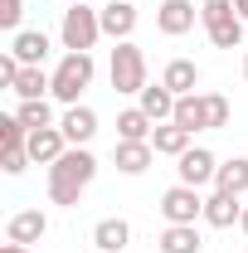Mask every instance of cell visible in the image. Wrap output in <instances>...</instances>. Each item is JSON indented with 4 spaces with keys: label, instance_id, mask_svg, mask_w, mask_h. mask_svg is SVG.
<instances>
[{
    "label": "cell",
    "instance_id": "cell-1",
    "mask_svg": "<svg viewBox=\"0 0 248 253\" xmlns=\"http://www.w3.org/2000/svg\"><path fill=\"white\" fill-rule=\"evenodd\" d=\"M97 175V156L88 146H68L54 166H49V200L63 205V210H73L78 200H83V190L93 185Z\"/></svg>",
    "mask_w": 248,
    "mask_h": 253
},
{
    "label": "cell",
    "instance_id": "cell-2",
    "mask_svg": "<svg viewBox=\"0 0 248 253\" xmlns=\"http://www.w3.org/2000/svg\"><path fill=\"white\" fill-rule=\"evenodd\" d=\"M200 25H205L214 49H239L244 44V20H239L234 0H205L200 5Z\"/></svg>",
    "mask_w": 248,
    "mask_h": 253
},
{
    "label": "cell",
    "instance_id": "cell-3",
    "mask_svg": "<svg viewBox=\"0 0 248 253\" xmlns=\"http://www.w3.org/2000/svg\"><path fill=\"white\" fill-rule=\"evenodd\" d=\"M93 73H97L93 54H63L59 68H54V97L63 107H73L83 97V88H93Z\"/></svg>",
    "mask_w": 248,
    "mask_h": 253
},
{
    "label": "cell",
    "instance_id": "cell-4",
    "mask_svg": "<svg viewBox=\"0 0 248 253\" xmlns=\"http://www.w3.org/2000/svg\"><path fill=\"white\" fill-rule=\"evenodd\" d=\"M59 39L68 54H88L97 39H102V20H97L93 5H68L63 10V25H59Z\"/></svg>",
    "mask_w": 248,
    "mask_h": 253
},
{
    "label": "cell",
    "instance_id": "cell-5",
    "mask_svg": "<svg viewBox=\"0 0 248 253\" xmlns=\"http://www.w3.org/2000/svg\"><path fill=\"white\" fill-rule=\"evenodd\" d=\"M107 78H112V88H117V93H141V88H146V54H141L131 39H122V44L112 49Z\"/></svg>",
    "mask_w": 248,
    "mask_h": 253
},
{
    "label": "cell",
    "instance_id": "cell-6",
    "mask_svg": "<svg viewBox=\"0 0 248 253\" xmlns=\"http://www.w3.org/2000/svg\"><path fill=\"white\" fill-rule=\"evenodd\" d=\"M161 214H165V224H195L205 219V200L195 185H170L161 195Z\"/></svg>",
    "mask_w": 248,
    "mask_h": 253
},
{
    "label": "cell",
    "instance_id": "cell-7",
    "mask_svg": "<svg viewBox=\"0 0 248 253\" xmlns=\"http://www.w3.org/2000/svg\"><path fill=\"white\" fill-rule=\"evenodd\" d=\"M175 170H180V185H209V180H214L219 175V156L214 151H205V146H190L185 156L175 161Z\"/></svg>",
    "mask_w": 248,
    "mask_h": 253
},
{
    "label": "cell",
    "instance_id": "cell-8",
    "mask_svg": "<svg viewBox=\"0 0 248 253\" xmlns=\"http://www.w3.org/2000/svg\"><path fill=\"white\" fill-rule=\"evenodd\" d=\"M195 20H200V10H195L190 0H161V10H156V30L170 34V39L190 34V30H195Z\"/></svg>",
    "mask_w": 248,
    "mask_h": 253
},
{
    "label": "cell",
    "instance_id": "cell-9",
    "mask_svg": "<svg viewBox=\"0 0 248 253\" xmlns=\"http://www.w3.org/2000/svg\"><path fill=\"white\" fill-rule=\"evenodd\" d=\"M59 131L68 136V146H88V141L97 136V112H93V107H83V102H73V107H63Z\"/></svg>",
    "mask_w": 248,
    "mask_h": 253
},
{
    "label": "cell",
    "instance_id": "cell-10",
    "mask_svg": "<svg viewBox=\"0 0 248 253\" xmlns=\"http://www.w3.org/2000/svg\"><path fill=\"white\" fill-rule=\"evenodd\" d=\"M10 54L25 63V68H44V59L54 54V44H49L44 30H20V34H10Z\"/></svg>",
    "mask_w": 248,
    "mask_h": 253
},
{
    "label": "cell",
    "instance_id": "cell-11",
    "mask_svg": "<svg viewBox=\"0 0 248 253\" xmlns=\"http://www.w3.org/2000/svg\"><path fill=\"white\" fill-rule=\"evenodd\" d=\"M97 20H102V34L107 39H131V30H136V5L131 0H107L102 10H97Z\"/></svg>",
    "mask_w": 248,
    "mask_h": 253
},
{
    "label": "cell",
    "instance_id": "cell-12",
    "mask_svg": "<svg viewBox=\"0 0 248 253\" xmlns=\"http://www.w3.org/2000/svg\"><path fill=\"white\" fill-rule=\"evenodd\" d=\"M49 234V219H44V210H20V214H10V224H5V239L10 244H39Z\"/></svg>",
    "mask_w": 248,
    "mask_h": 253
},
{
    "label": "cell",
    "instance_id": "cell-13",
    "mask_svg": "<svg viewBox=\"0 0 248 253\" xmlns=\"http://www.w3.org/2000/svg\"><path fill=\"white\" fill-rule=\"evenodd\" d=\"M112 161H117L122 175H146L151 161H156V146L151 141H117V146H112Z\"/></svg>",
    "mask_w": 248,
    "mask_h": 253
},
{
    "label": "cell",
    "instance_id": "cell-14",
    "mask_svg": "<svg viewBox=\"0 0 248 253\" xmlns=\"http://www.w3.org/2000/svg\"><path fill=\"white\" fill-rule=\"evenodd\" d=\"M63 151H68V136H63L59 126H39V131H30V161H34V166H54Z\"/></svg>",
    "mask_w": 248,
    "mask_h": 253
},
{
    "label": "cell",
    "instance_id": "cell-15",
    "mask_svg": "<svg viewBox=\"0 0 248 253\" xmlns=\"http://www.w3.org/2000/svg\"><path fill=\"white\" fill-rule=\"evenodd\" d=\"M239 219H244V205H239V195H224V190H214V195L205 200V224H209V229H234Z\"/></svg>",
    "mask_w": 248,
    "mask_h": 253
},
{
    "label": "cell",
    "instance_id": "cell-16",
    "mask_svg": "<svg viewBox=\"0 0 248 253\" xmlns=\"http://www.w3.org/2000/svg\"><path fill=\"white\" fill-rule=\"evenodd\" d=\"M141 102H136V107H141V112H146V117H151L156 126L161 122H170V117H175V93H170V88H165V83H146V88H141Z\"/></svg>",
    "mask_w": 248,
    "mask_h": 253
},
{
    "label": "cell",
    "instance_id": "cell-17",
    "mask_svg": "<svg viewBox=\"0 0 248 253\" xmlns=\"http://www.w3.org/2000/svg\"><path fill=\"white\" fill-rule=\"evenodd\" d=\"M156 249H161V253H200V249H205V239H200L195 224H165L161 239H156Z\"/></svg>",
    "mask_w": 248,
    "mask_h": 253
},
{
    "label": "cell",
    "instance_id": "cell-18",
    "mask_svg": "<svg viewBox=\"0 0 248 253\" xmlns=\"http://www.w3.org/2000/svg\"><path fill=\"white\" fill-rule=\"evenodd\" d=\"M93 244H97V253H122L131 244V224L126 219H97L93 224Z\"/></svg>",
    "mask_w": 248,
    "mask_h": 253
},
{
    "label": "cell",
    "instance_id": "cell-19",
    "mask_svg": "<svg viewBox=\"0 0 248 253\" xmlns=\"http://www.w3.org/2000/svg\"><path fill=\"white\" fill-rule=\"evenodd\" d=\"M161 83H165L175 97L195 93V88H200V68H195V59H170V63H165V73H161Z\"/></svg>",
    "mask_w": 248,
    "mask_h": 253
},
{
    "label": "cell",
    "instance_id": "cell-20",
    "mask_svg": "<svg viewBox=\"0 0 248 253\" xmlns=\"http://www.w3.org/2000/svg\"><path fill=\"white\" fill-rule=\"evenodd\" d=\"M151 146H156V156H175V161H180L190 151V131H185V126H175V122H161L151 131Z\"/></svg>",
    "mask_w": 248,
    "mask_h": 253
},
{
    "label": "cell",
    "instance_id": "cell-21",
    "mask_svg": "<svg viewBox=\"0 0 248 253\" xmlns=\"http://www.w3.org/2000/svg\"><path fill=\"white\" fill-rule=\"evenodd\" d=\"M214 190H224V195H248V156H234V161H219V175H214Z\"/></svg>",
    "mask_w": 248,
    "mask_h": 253
},
{
    "label": "cell",
    "instance_id": "cell-22",
    "mask_svg": "<svg viewBox=\"0 0 248 253\" xmlns=\"http://www.w3.org/2000/svg\"><path fill=\"white\" fill-rule=\"evenodd\" d=\"M10 93L20 97V102H34V97L54 93V73H44V68H20V78H15Z\"/></svg>",
    "mask_w": 248,
    "mask_h": 253
},
{
    "label": "cell",
    "instance_id": "cell-23",
    "mask_svg": "<svg viewBox=\"0 0 248 253\" xmlns=\"http://www.w3.org/2000/svg\"><path fill=\"white\" fill-rule=\"evenodd\" d=\"M175 126H185L190 136L195 131H205V93H185V97H175V117H170Z\"/></svg>",
    "mask_w": 248,
    "mask_h": 253
},
{
    "label": "cell",
    "instance_id": "cell-24",
    "mask_svg": "<svg viewBox=\"0 0 248 253\" xmlns=\"http://www.w3.org/2000/svg\"><path fill=\"white\" fill-rule=\"evenodd\" d=\"M156 122L141 112V107H126L122 117H117V141H151Z\"/></svg>",
    "mask_w": 248,
    "mask_h": 253
},
{
    "label": "cell",
    "instance_id": "cell-25",
    "mask_svg": "<svg viewBox=\"0 0 248 253\" xmlns=\"http://www.w3.org/2000/svg\"><path fill=\"white\" fill-rule=\"evenodd\" d=\"M15 117L30 126V131H39V126H59L54 122V107H49V97H34V102H20L15 107Z\"/></svg>",
    "mask_w": 248,
    "mask_h": 253
},
{
    "label": "cell",
    "instance_id": "cell-26",
    "mask_svg": "<svg viewBox=\"0 0 248 253\" xmlns=\"http://www.w3.org/2000/svg\"><path fill=\"white\" fill-rule=\"evenodd\" d=\"M229 97L224 93H205V131H224L229 126Z\"/></svg>",
    "mask_w": 248,
    "mask_h": 253
},
{
    "label": "cell",
    "instance_id": "cell-27",
    "mask_svg": "<svg viewBox=\"0 0 248 253\" xmlns=\"http://www.w3.org/2000/svg\"><path fill=\"white\" fill-rule=\"evenodd\" d=\"M20 15H25V0H0V30L20 34Z\"/></svg>",
    "mask_w": 248,
    "mask_h": 253
},
{
    "label": "cell",
    "instance_id": "cell-28",
    "mask_svg": "<svg viewBox=\"0 0 248 253\" xmlns=\"http://www.w3.org/2000/svg\"><path fill=\"white\" fill-rule=\"evenodd\" d=\"M0 170L5 175H25L30 170V151H0Z\"/></svg>",
    "mask_w": 248,
    "mask_h": 253
},
{
    "label": "cell",
    "instance_id": "cell-29",
    "mask_svg": "<svg viewBox=\"0 0 248 253\" xmlns=\"http://www.w3.org/2000/svg\"><path fill=\"white\" fill-rule=\"evenodd\" d=\"M20 68H25V63H20L15 54H10V49H5V54H0V83H5V88H15V78H20Z\"/></svg>",
    "mask_w": 248,
    "mask_h": 253
},
{
    "label": "cell",
    "instance_id": "cell-30",
    "mask_svg": "<svg viewBox=\"0 0 248 253\" xmlns=\"http://www.w3.org/2000/svg\"><path fill=\"white\" fill-rule=\"evenodd\" d=\"M234 10H239V20L248 25V0H234Z\"/></svg>",
    "mask_w": 248,
    "mask_h": 253
},
{
    "label": "cell",
    "instance_id": "cell-31",
    "mask_svg": "<svg viewBox=\"0 0 248 253\" xmlns=\"http://www.w3.org/2000/svg\"><path fill=\"white\" fill-rule=\"evenodd\" d=\"M0 253H30V249H25V244H5Z\"/></svg>",
    "mask_w": 248,
    "mask_h": 253
},
{
    "label": "cell",
    "instance_id": "cell-32",
    "mask_svg": "<svg viewBox=\"0 0 248 253\" xmlns=\"http://www.w3.org/2000/svg\"><path fill=\"white\" fill-rule=\"evenodd\" d=\"M239 229H244V234H248V205H244V219H239Z\"/></svg>",
    "mask_w": 248,
    "mask_h": 253
},
{
    "label": "cell",
    "instance_id": "cell-33",
    "mask_svg": "<svg viewBox=\"0 0 248 253\" xmlns=\"http://www.w3.org/2000/svg\"><path fill=\"white\" fill-rule=\"evenodd\" d=\"M68 5H93V0H68Z\"/></svg>",
    "mask_w": 248,
    "mask_h": 253
},
{
    "label": "cell",
    "instance_id": "cell-34",
    "mask_svg": "<svg viewBox=\"0 0 248 253\" xmlns=\"http://www.w3.org/2000/svg\"><path fill=\"white\" fill-rule=\"evenodd\" d=\"M244 78H248V54H244Z\"/></svg>",
    "mask_w": 248,
    "mask_h": 253
}]
</instances>
